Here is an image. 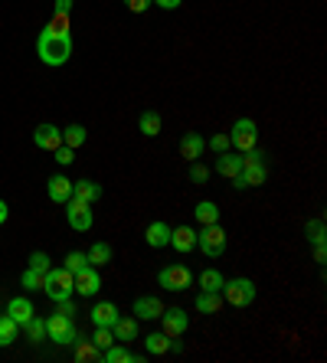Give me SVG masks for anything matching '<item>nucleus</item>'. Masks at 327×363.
<instances>
[{
	"mask_svg": "<svg viewBox=\"0 0 327 363\" xmlns=\"http://www.w3.org/2000/svg\"><path fill=\"white\" fill-rule=\"evenodd\" d=\"M144 239H148V245H151V249H164V245L170 242V226L157 219V223H151V226H148V232H144Z\"/></svg>",
	"mask_w": 327,
	"mask_h": 363,
	"instance_id": "24",
	"label": "nucleus"
},
{
	"mask_svg": "<svg viewBox=\"0 0 327 363\" xmlns=\"http://www.w3.org/2000/svg\"><path fill=\"white\" fill-rule=\"evenodd\" d=\"M268 170H265V161H262V151L252 148L249 154H242V174L233 177L236 183V190H246V187H259V183H265Z\"/></svg>",
	"mask_w": 327,
	"mask_h": 363,
	"instance_id": "2",
	"label": "nucleus"
},
{
	"mask_svg": "<svg viewBox=\"0 0 327 363\" xmlns=\"http://www.w3.org/2000/svg\"><path fill=\"white\" fill-rule=\"evenodd\" d=\"M194 304L200 314H216V311L223 308V295H220V291H200Z\"/></svg>",
	"mask_w": 327,
	"mask_h": 363,
	"instance_id": "23",
	"label": "nucleus"
},
{
	"mask_svg": "<svg viewBox=\"0 0 327 363\" xmlns=\"http://www.w3.org/2000/svg\"><path fill=\"white\" fill-rule=\"evenodd\" d=\"M157 321L164 324V334H170V337H180V334L190 327V318H187L183 308H164Z\"/></svg>",
	"mask_w": 327,
	"mask_h": 363,
	"instance_id": "10",
	"label": "nucleus"
},
{
	"mask_svg": "<svg viewBox=\"0 0 327 363\" xmlns=\"http://www.w3.org/2000/svg\"><path fill=\"white\" fill-rule=\"evenodd\" d=\"M259 144V128L252 118H239L229 131V148H236L239 154H249Z\"/></svg>",
	"mask_w": 327,
	"mask_h": 363,
	"instance_id": "5",
	"label": "nucleus"
},
{
	"mask_svg": "<svg viewBox=\"0 0 327 363\" xmlns=\"http://www.w3.org/2000/svg\"><path fill=\"white\" fill-rule=\"evenodd\" d=\"M30 269H36V272H49V269H53V265H49V256H46V252H33L30 256Z\"/></svg>",
	"mask_w": 327,
	"mask_h": 363,
	"instance_id": "38",
	"label": "nucleus"
},
{
	"mask_svg": "<svg viewBox=\"0 0 327 363\" xmlns=\"http://www.w3.org/2000/svg\"><path fill=\"white\" fill-rule=\"evenodd\" d=\"M7 318H14L16 327H23L33 318V301L30 298H14V301L7 304Z\"/></svg>",
	"mask_w": 327,
	"mask_h": 363,
	"instance_id": "20",
	"label": "nucleus"
},
{
	"mask_svg": "<svg viewBox=\"0 0 327 363\" xmlns=\"http://www.w3.org/2000/svg\"><path fill=\"white\" fill-rule=\"evenodd\" d=\"M102 360L105 363H141L144 357L131 353V350H128V344H118V340H115L108 350H102Z\"/></svg>",
	"mask_w": 327,
	"mask_h": 363,
	"instance_id": "17",
	"label": "nucleus"
},
{
	"mask_svg": "<svg viewBox=\"0 0 327 363\" xmlns=\"http://www.w3.org/2000/svg\"><path fill=\"white\" fill-rule=\"evenodd\" d=\"M73 197L82 200V203H99L102 200V187L95 180H75L73 183Z\"/></svg>",
	"mask_w": 327,
	"mask_h": 363,
	"instance_id": "21",
	"label": "nucleus"
},
{
	"mask_svg": "<svg viewBox=\"0 0 327 363\" xmlns=\"http://www.w3.org/2000/svg\"><path fill=\"white\" fill-rule=\"evenodd\" d=\"M196 249H203V256L209 258H220L226 252V232L220 223H213V226H200L196 232Z\"/></svg>",
	"mask_w": 327,
	"mask_h": 363,
	"instance_id": "6",
	"label": "nucleus"
},
{
	"mask_svg": "<svg viewBox=\"0 0 327 363\" xmlns=\"http://www.w3.org/2000/svg\"><path fill=\"white\" fill-rule=\"evenodd\" d=\"M66 219H69V226H73V229H79V232H89L92 223H95L92 203H82V200L69 197V200H66Z\"/></svg>",
	"mask_w": 327,
	"mask_h": 363,
	"instance_id": "8",
	"label": "nucleus"
},
{
	"mask_svg": "<svg viewBox=\"0 0 327 363\" xmlns=\"http://www.w3.org/2000/svg\"><path fill=\"white\" fill-rule=\"evenodd\" d=\"M53 154H56V161H60L62 167H66V164H73V157H75V151H73V148H66V144H60V148H56Z\"/></svg>",
	"mask_w": 327,
	"mask_h": 363,
	"instance_id": "41",
	"label": "nucleus"
},
{
	"mask_svg": "<svg viewBox=\"0 0 327 363\" xmlns=\"http://www.w3.org/2000/svg\"><path fill=\"white\" fill-rule=\"evenodd\" d=\"M151 3H154V0H125V7H128L131 14H144Z\"/></svg>",
	"mask_w": 327,
	"mask_h": 363,
	"instance_id": "43",
	"label": "nucleus"
},
{
	"mask_svg": "<svg viewBox=\"0 0 327 363\" xmlns=\"http://www.w3.org/2000/svg\"><path fill=\"white\" fill-rule=\"evenodd\" d=\"M43 291L46 298H53V301H66V298H73L75 291V275L69 269H49L43 275Z\"/></svg>",
	"mask_w": 327,
	"mask_h": 363,
	"instance_id": "3",
	"label": "nucleus"
},
{
	"mask_svg": "<svg viewBox=\"0 0 327 363\" xmlns=\"http://www.w3.org/2000/svg\"><path fill=\"white\" fill-rule=\"evenodd\" d=\"M327 252H324V242H314V262H324Z\"/></svg>",
	"mask_w": 327,
	"mask_h": 363,
	"instance_id": "45",
	"label": "nucleus"
},
{
	"mask_svg": "<svg viewBox=\"0 0 327 363\" xmlns=\"http://www.w3.org/2000/svg\"><path fill=\"white\" fill-rule=\"evenodd\" d=\"M220 295H223V301L233 304V308H249V304L255 301V282L252 278H229V282H223Z\"/></svg>",
	"mask_w": 327,
	"mask_h": 363,
	"instance_id": "4",
	"label": "nucleus"
},
{
	"mask_svg": "<svg viewBox=\"0 0 327 363\" xmlns=\"http://www.w3.org/2000/svg\"><path fill=\"white\" fill-rule=\"evenodd\" d=\"M190 180H194V183H207L209 180V167L196 164V161H194V164H190Z\"/></svg>",
	"mask_w": 327,
	"mask_h": 363,
	"instance_id": "39",
	"label": "nucleus"
},
{
	"mask_svg": "<svg viewBox=\"0 0 327 363\" xmlns=\"http://www.w3.org/2000/svg\"><path fill=\"white\" fill-rule=\"evenodd\" d=\"M164 311L161 298H154V295H144V298H138L134 301V318L138 321H157Z\"/></svg>",
	"mask_w": 327,
	"mask_h": 363,
	"instance_id": "13",
	"label": "nucleus"
},
{
	"mask_svg": "<svg viewBox=\"0 0 327 363\" xmlns=\"http://www.w3.org/2000/svg\"><path fill=\"white\" fill-rule=\"evenodd\" d=\"M73 10V0H56V14H69Z\"/></svg>",
	"mask_w": 327,
	"mask_h": 363,
	"instance_id": "46",
	"label": "nucleus"
},
{
	"mask_svg": "<svg viewBox=\"0 0 327 363\" xmlns=\"http://www.w3.org/2000/svg\"><path fill=\"white\" fill-rule=\"evenodd\" d=\"M209 148H213L216 154L229 151V135H216V137H209Z\"/></svg>",
	"mask_w": 327,
	"mask_h": 363,
	"instance_id": "42",
	"label": "nucleus"
},
{
	"mask_svg": "<svg viewBox=\"0 0 327 363\" xmlns=\"http://www.w3.org/2000/svg\"><path fill=\"white\" fill-rule=\"evenodd\" d=\"M86 265H89L86 252H69V256H66V262H62V269H69L73 275H75V272H82Z\"/></svg>",
	"mask_w": 327,
	"mask_h": 363,
	"instance_id": "35",
	"label": "nucleus"
},
{
	"mask_svg": "<svg viewBox=\"0 0 327 363\" xmlns=\"http://www.w3.org/2000/svg\"><path fill=\"white\" fill-rule=\"evenodd\" d=\"M86 258H89V265L102 269V265H108V262H112V245H108V242H95L89 252H86Z\"/></svg>",
	"mask_w": 327,
	"mask_h": 363,
	"instance_id": "29",
	"label": "nucleus"
},
{
	"mask_svg": "<svg viewBox=\"0 0 327 363\" xmlns=\"http://www.w3.org/2000/svg\"><path fill=\"white\" fill-rule=\"evenodd\" d=\"M216 170L223 174L226 180L239 177V174H242V154H229V151H223L220 157H216Z\"/></svg>",
	"mask_w": 327,
	"mask_h": 363,
	"instance_id": "18",
	"label": "nucleus"
},
{
	"mask_svg": "<svg viewBox=\"0 0 327 363\" xmlns=\"http://www.w3.org/2000/svg\"><path fill=\"white\" fill-rule=\"evenodd\" d=\"M36 56H40V62L60 69V66H66L69 56H73V36H69V33H56V30L46 27V30L40 33V40H36Z\"/></svg>",
	"mask_w": 327,
	"mask_h": 363,
	"instance_id": "1",
	"label": "nucleus"
},
{
	"mask_svg": "<svg viewBox=\"0 0 327 363\" xmlns=\"http://www.w3.org/2000/svg\"><path fill=\"white\" fill-rule=\"evenodd\" d=\"M112 334H115V340H118V344H128V340L138 337V321H134V318H121V314H118V321L112 324Z\"/></svg>",
	"mask_w": 327,
	"mask_h": 363,
	"instance_id": "26",
	"label": "nucleus"
},
{
	"mask_svg": "<svg viewBox=\"0 0 327 363\" xmlns=\"http://www.w3.org/2000/svg\"><path fill=\"white\" fill-rule=\"evenodd\" d=\"M23 288H30V291H43V272L27 269V272H23Z\"/></svg>",
	"mask_w": 327,
	"mask_h": 363,
	"instance_id": "36",
	"label": "nucleus"
},
{
	"mask_svg": "<svg viewBox=\"0 0 327 363\" xmlns=\"http://www.w3.org/2000/svg\"><path fill=\"white\" fill-rule=\"evenodd\" d=\"M23 331H27V337H30L33 344H43L46 340V318H36V314H33V318L23 324Z\"/></svg>",
	"mask_w": 327,
	"mask_h": 363,
	"instance_id": "31",
	"label": "nucleus"
},
{
	"mask_svg": "<svg viewBox=\"0 0 327 363\" xmlns=\"http://www.w3.org/2000/svg\"><path fill=\"white\" fill-rule=\"evenodd\" d=\"M14 340H16V321L0 314V347H10Z\"/></svg>",
	"mask_w": 327,
	"mask_h": 363,
	"instance_id": "33",
	"label": "nucleus"
},
{
	"mask_svg": "<svg viewBox=\"0 0 327 363\" xmlns=\"http://www.w3.org/2000/svg\"><path fill=\"white\" fill-rule=\"evenodd\" d=\"M170 334H164V331H154L144 337V347H148L151 357H164V353H170Z\"/></svg>",
	"mask_w": 327,
	"mask_h": 363,
	"instance_id": "22",
	"label": "nucleus"
},
{
	"mask_svg": "<svg viewBox=\"0 0 327 363\" xmlns=\"http://www.w3.org/2000/svg\"><path fill=\"white\" fill-rule=\"evenodd\" d=\"M46 337H49L53 344H62V347H66V344H73L79 334H75L73 318L62 314V311H56L53 318H46Z\"/></svg>",
	"mask_w": 327,
	"mask_h": 363,
	"instance_id": "7",
	"label": "nucleus"
},
{
	"mask_svg": "<svg viewBox=\"0 0 327 363\" xmlns=\"http://www.w3.org/2000/svg\"><path fill=\"white\" fill-rule=\"evenodd\" d=\"M49 30H56V33H69V14H56V16H53Z\"/></svg>",
	"mask_w": 327,
	"mask_h": 363,
	"instance_id": "40",
	"label": "nucleus"
},
{
	"mask_svg": "<svg viewBox=\"0 0 327 363\" xmlns=\"http://www.w3.org/2000/svg\"><path fill=\"white\" fill-rule=\"evenodd\" d=\"M167 245H174L177 252H194L196 249V229H190V226L170 229V242H167Z\"/></svg>",
	"mask_w": 327,
	"mask_h": 363,
	"instance_id": "16",
	"label": "nucleus"
},
{
	"mask_svg": "<svg viewBox=\"0 0 327 363\" xmlns=\"http://www.w3.org/2000/svg\"><path fill=\"white\" fill-rule=\"evenodd\" d=\"M86 137H89V131H86L82 124H69V128H62V144H66V148H73V151L86 144Z\"/></svg>",
	"mask_w": 327,
	"mask_h": 363,
	"instance_id": "30",
	"label": "nucleus"
},
{
	"mask_svg": "<svg viewBox=\"0 0 327 363\" xmlns=\"http://www.w3.org/2000/svg\"><path fill=\"white\" fill-rule=\"evenodd\" d=\"M115 321H118V308L112 301H99L92 308V324H95V327H112Z\"/></svg>",
	"mask_w": 327,
	"mask_h": 363,
	"instance_id": "19",
	"label": "nucleus"
},
{
	"mask_svg": "<svg viewBox=\"0 0 327 363\" xmlns=\"http://www.w3.org/2000/svg\"><path fill=\"white\" fill-rule=\"evenodd\" d=\"M203 148H207V141L196 135V131H187V135L180 137V157H187L190 164L203 157Z\"/></svg>",
	"mask_w": 327,
	"mask_h": 363,
	"instance_id": "14",
	"label": "nucleus"
},
{
	"mask_svg": "<svg viewBox=\"0 0 327 363\" xmlns=\"http://www.w3.org/2000/svg\"><path fill=\"white\" fill-rule=\"evenodd\" d=\"M46 193H49L53 203H66V200L73 197V180H69V177H62V174H56V177H49V180H46Z\"/></svg>",
	"mask_w": 327,
	"mask_h": 363,
	"instance_id": "15",
	"label": "nucleus"
},
{
	"mask_svg": "<svg viewBox=\"0 0 327 363\" xmlns=\"http://www.w3.org/2000/svg\"><path fill=\"white\" fill-rule=\"evenodd\" d=\"M92 344L99 350H108L112 344H115V334H112V327H95V334H92Z\"/></svg>",
	"mask_w": 327,
	"mask_h": 363,
	"instance_id": "34",
	"label": "nucleus"
},
{
	"mask_svg": "<svg viewBox=\"0 0 327 363\" xmlns=\"http://www.w3.org/2000/svg\"><path fill=\"white\" fill-rule=\"evenodd\" d=\"M7 213H10V210H7V203H3V200H0V226H3V223H7Z\"/></svg>",
	"mask_w": 327,
	"mask_h": 363,
	"instance_id": "47",
	"label": "nucleus"
},
{
	"mask_svg": "<svg viewBox=\"0 0 327 363\" xmlns=\"http://www.w3.org/2000/svg\"><path fill=\"white\" fill-rule=\"evenodd\" d=\"M99 288H102V278H99V269H95V265H86L82 272H75V291H79V295L92 298V295H99Z\"/></svg>",
	"mask_w": 327,
	"mask_h": 363,
	"instance_id": "11",
	"label": "nucleus"
},
{
	"mask_svg": "<svg viewBox=\"0 0 327 363\" xmlns=\"http://www.w3.org/2000/svg\"><path fill=\"white\" fill-rule=\"evenodd\" d=\"M154 3H157L161 10H177V7L183 3V0H154Z\"/></svg>",
	"mask_w": 327,
	"mask_h": 363,
	"instance_id": "44",
	"label": "nucleus"
},
{
	"mask_svg": "<svg viewBox=\"0 0 327 363\" xmlns=\"http://www.w3.org/2000/svg\"><path fill=\"white\" fill-rule=\"evenodd\" d=\"M33 144H36L40 151H56L62 144V131L56 124H40V128L33 131Z\"/></svg>",
	"mask_w": 327,
	"mask_h": 363,
	"instance_id": "12",
	"label": "nucleus"
},
{
	"mask_svg": "<svg viewBox=\"0 0 327 363\" xmlns=\"http://www.w3.org/2000/svg\"><path fill=\"white\" fill-rule=\"evenodd\" d=\"M194 216H196V223H200V226H213V223H220V206H216L213 200H200V203H196V210H194Z\"/></svg>",
	"mask_w": 327,
	"mask_h": 363,
	"instance_id": "25",
	"label": "nucleus"
},
{
	"mask_svg": "<svg viewBox=\"0 0 327 363\" xmlns=\"http://www.w3.org/2000/svg\"><path fill=\"white\" fill-rule=\"evenodd\" d=\"M73 357H75V360H79V363L102 360V350L95 347L92 340H79V337H75V340H73Z\"/></svg>",
	"mask_w": 327,
	"mask_h": 363,
	"instance_id": "27",
	"label": "nucleus"
},
{
	"mask_svg": "<svg viewBox=\"0 0 327 363\" xmlns=\"http://www.w3.org/2000/svg\"><path fill=\"white\" fill-rule=\"evenodd\" d=\"M304 232H308L311 242H324V223H321V219H311V223L304 226Z\"/></svg>",
	"mask_w": 327,
	"mask_h": 363,
	"instance_id": "37",
	"label": "nucleus"
},
{
	"mask_svg": "<svg viewBox=\"0 0 327 363\" xmlns=\"http://www.w3.org/2000/svg\"><path fill=\"white\" fill-rule=\"evenodd\" d=\"M138 128H141V135L144 137H157L161 135V115H157V111H141Z\"/></svg>",
	"mask_w": 327,
	"mask_h": 363,
	"instance_id": "28",
	"label": "nucleus"
},
{
	"mask_svg": "<svg viewBox=\"0 0 327 363\" xmlns=\"http://www.w3.org/2000/svg\"><path fill=\"white\" fill-rule=\"evenodd\" d=\"M196 282H200V288H203V291H220V288H223V272H216V269H207V272H200V278H196Z\"/></svg>",
	"mask_w": 327,
	"mask_h": 363,
	"instance_id": "32",
	"label": "nucleus"
},
{
	"mask_svg": "<svg viewBox=\"0 0 327 363\" xmlns=\"http://www.w3.org/2000/svg\"><path fill=\"white\" fill-rule=\"evenodd\" d=\"M190 282H194V275H190L187 265H167V269H161V275H157V285H161L164 291H187Z\"/></svg>",
	"mask_w": 327,
	"mask_h": 363,
	"instance_id": "9",
	"label": "nucleus"
}]
</instances>
